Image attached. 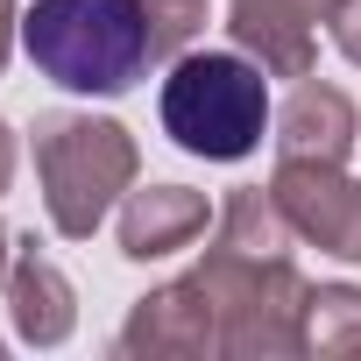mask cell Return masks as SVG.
<instances>
[{
    "label": "cell",
    "mask_w": 361,
    "mask_h": 361,
    "mask_svg": "<svg viewBox=\"0 0 361 361\" xmlns=\"http://www.w3.org/2000/svg\"><path fill=\"white\" fill-rule=\"evenodd\" d=\"M22 50L50 85L114 99L149 64V15L142 0H29Z\"/></svg>",
    "instance_id": "cell-1"
},
{
    "label": "cell",
    "mask_w": 361,
    "mask_h": 361,
    "mask_svg": "<svg viewBox=\"0 0 361 361\" xmlns=\"http://www.w3.org/2000/svg\"><path fill=\"white\" fill-rule=\"evenodd\" d=\"M163 128L177 149L206 163H241L269 128V85L248 57L199 50L163 78Z\"/></svg>",
    "instance_id": "cell-2"
}]
</instances>
